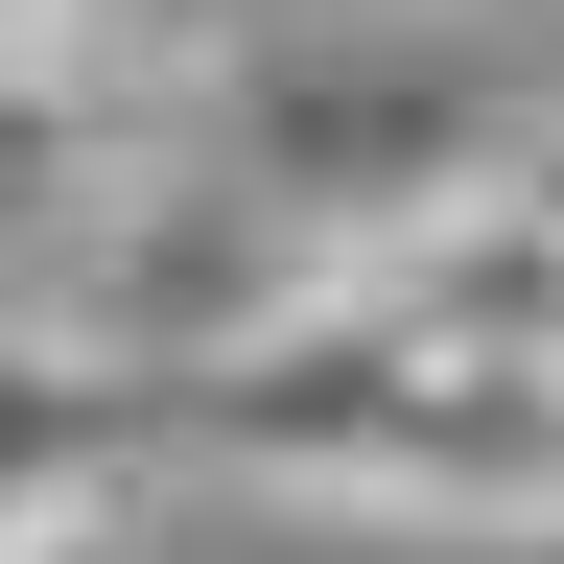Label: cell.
<instances>
[{"mask_svg": "<svg viewBox=\"0 0 564 564\" xmlns=\"http://www.w3.org/2000/svg\"><path fill=\"white\" fill-rule=\"evenodd\" d=\"M188 141H212V165H236L306 259H352V236H400V212L541 165V70H518V47H447V24H352V47L236 70Z\"/></svg>", "mask_w": 564, "mask_h": 564, "instance_id": "1", "label": "cell"}, {"mask_svg": "<svg viewBox=\"0 0 564 564\" xmlns=\"http://www.w3.org/2000/svg\"><path fill=\"white\" fill-rule=\"evenodd\" d=\"M165 141H188V95H165V47L118 0H0V329L141 212Z\"/></svg>", "mask_w": 564, "mask_h": 564, "instance_id": "2", "label": "cell"}, {"mask_svg": "<svg viewBox=\"0 0 564 564\" xmlns=\"http://www.w3.org/2000/svg\"><path fill=\"white\" fill-rule=\"evenodd\" d=\"M0 564H165V541H141L118 470H47V494H0Z\"/></svg>", "mask_w": 564, "mask_h": 564, "instance_id": "3", "label": "cell"}, {"mask_svg": "<svg viewBox=\"0 0 564 564\" xmlns=\"http://www.w3.org/2000/svg\"><path fill=\"white\" fill-rule=\"evenodd\" d=\"M494 564H564V518H494Z\"/></svg>", "mask_w": 564, "mask_h": 564, "instance_id": "4", "label": "cell"}]
</instances>
